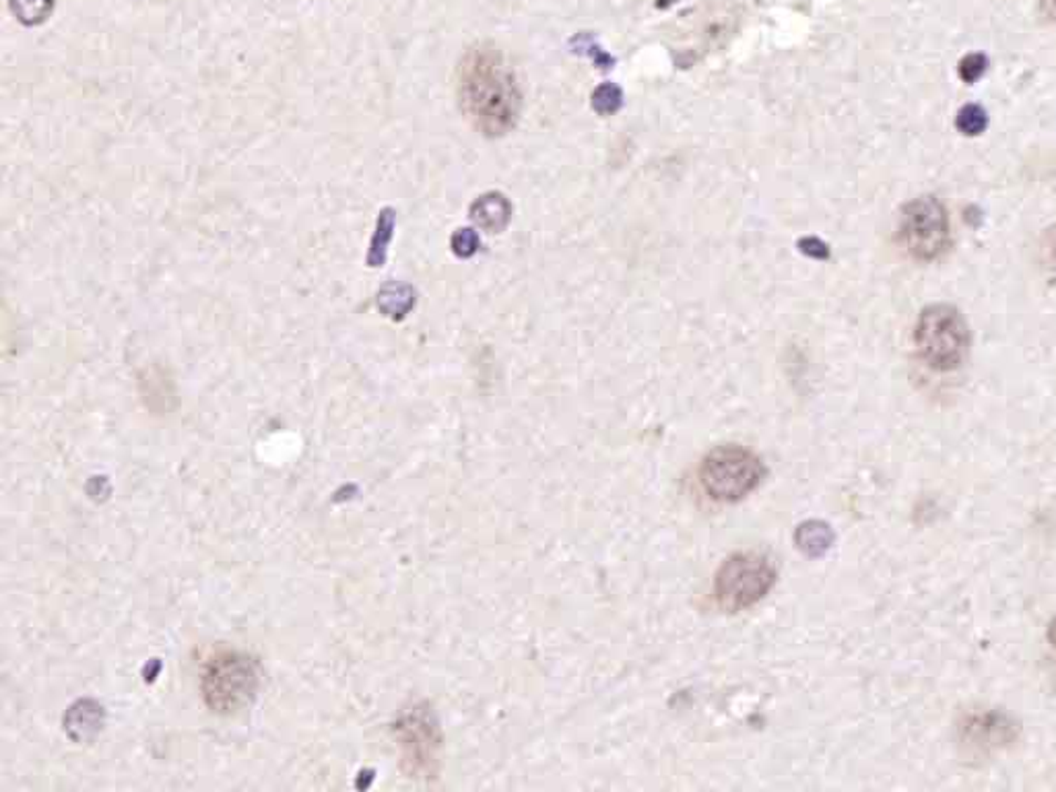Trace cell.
Here are the masks:
<instances>
[{
  "mask_svg": "<svg viewBox=\"0 0 1056 792\" xmlns=\"http://www.w3.org/2000/svg\"><path fill=\"white\" fill-rule=\"evenodd\" d=\"M1053 2H1055V4H1056V0H1053Z\"/></svg>",
  "mask_w": 1056,
  "mask_h": 792,
  "instance_id": "ac0fdd59",
  "label": "cell"
},
{
  "mask_svg": "<svg viewBox=\"0 0 1056 792\" xmlns=\"http://www.w3.org/2000/svg\"><path fill=\"white\" fill-rule=\"evenodd\" d=\"M776 572L760 553H736L720 565L714 594L722 609L741 611L760 603L774 586Z\"/></svg>",
  "mask_w": 1056,
  "mask_h": 792,
  "instance_id": "277c9868",
  "label": "cell"
},
{
  "mask_svg": "<svg viewBox=\"0 0 1056 792\" xmlns=\"http://www.w3.org/2000/svg\"><path fill=\"white\" fill-rule=\"evenodd\" d=\"M1048 638H1050V642H1053V646H1055V650H1056V617H1055V622L1050 624V632H1048Z\"/></svg>",
  "mask_w": 1056,
  "mask_h": 792,
  "instance_id": "e0dca14e",
  "label": "cell"
},
{
  "mask_svg": "<svg viewBox=\"0 0 1056 792\" xmlns=\"http://www.w3.org/2000/svg\"><path fill=\"white\" fill-rule=\"evenodd\" d=\"M965 731L976 746H1001L1005 739H1010V725L993 715L970 718Z\"/></svg>",
  "mask_w": 1056,
  "mask_h": 792,
  "instance_id": "ba28073f",
  "label": "cell"
},
{
  "mask_svg": "<svg viewBox=\"0 0 1056 792\" xmlns=\"http://www.w3.org/2000/svg\"><path fill=\"white\" fill-rule=\"evenodd\" d=\"M254 684V669L245 658L221 656L205 673V696L217 710L231 712L250 698Z\"/></svg>",
  "mask_w": 1056,
  "mask_h": 792,
  "instance_id": "8992f818",
  "label": "cell"
},
{
  "mask_svg": "<svg viewBox=\"0 0 1056 792\" xmlns=\"http://www.w3.org/2000/svg\"><path fill=\"white\" fill-rule=\"evenodd\" d=\"M452 248L459 257H471L475 254L477 248H479V238H477L475 231L471 229H459L457 236L452 238Z\"/></svg>",
  "mask_w": 1056,
  "mask_h": 792,
  "instance_id": "9a60e30c",
  "label": "cell"
},
{
  "mask_svg": "<svg viewBox=\"0 0 1056 792\" xmlns=\"http://www.w3.org/2000/svg\"><path fill=\"white\" fill-rule=\"evenodd\" d=\"M459 100L479 133L500 137L521 116V90L504 54L491 44L471 48L460 62Z\"/></svg>",
  "mask_w": 1056,
  "mask_h": 792,
  "instance_id": "6da1fadb",
  "label": "cell"
},
{
  "mask_svg": "<svg viewBox=\"0 0 1056 792\" xmlns=\"http://www.w3.org/2000/svg\"><path fill=\"white\" fill-rule=\"evenodd\" d=\"M914 338L927 366L948 372L964 364L970 335L962 314L950 305L927 308L920 314Z\"/></svg>",
  "mask_w": 1056,
  "mask_h": 792,
  "instance_id": "7a4b0ae2",
  "label": "cell"
},
{
  "mask_svg": "<svg viewBox=\"0 0 1056 792\" xmlns=\"http://www.w3.org/2000/svg\"><path fill=\"white\" fill-rule=\"evenodd\" d=\"M1048 254H1050V262H1053V267L1056 269V229L1053 231V236H1050V242H1048Z\"/></svg>",
  "mask_w": 1056,
  "mask_h": 792,
  "instance_id": "2e32d148",
  "label": "cell"
},
{
  "mask_svg": "<svg viewBox=\"0 0 1056 792\" xmlns=\"http://www.w3.org/2000/svg\"><path fill=\"white\" fill-rule=\"evenodd\" d=\"M984 71H986V59L982 54H968L964 61L960 62V76L965 83L979 81Z\"/></svg>",
  "mask_w": 1056,
  "mask_h": 792,
  "instance_id": "5bb4252c",
  "label": "cell"
},
{
  "mask_svg": "<svg viewBox=\"0 0 1056 792\" xmlns=\"http://www.w3.org/2000/svg\"><path fill=\"white\" fill-rule=\"evenodd\" d=\"M414 291L409 290L407 285H397V283L386 285L378 295V305L390 316L405 314L414 305Z\"/></svg>",
  "mask_w": 1056,
  "mask_h": 792,
  "instance_id": "30bf717a",
  "label": "cell"
},
{
  "mask_svg": "<svg viewBox=\"0 0 1056 792\" xmlns=\"http://www.w3.org/2000/svg\"><path fill=\"white\" fill-rule=\"evenodd\" d=\"M955 124H958V128H960L964 135H970V137H972V135H980V133L986 128V112L980 106L970 104V106H964L960 110Z\"/></svg>",
  "mask_w": 1056,
  "mask_h": 792,
  "instance_id": "7c38bea8",
  "label": "cell"
},
{
  "mask_svg": "<svg viewBox=\"0 0 1056 792\" xmlns=\"http://www.w3.org/2000/svg\"><path fill=\"white\" fill-rule=\"evenodd\" d=\"M834 536H832V531L827 529L826 524L822 522H807L798 529L796 533V543H798V549H803L807 555H822L826 553L829 545H832Z\"/></svg>",
  "mask_w": 1056,
  "mask_h": 792,
  "instance_id": "9c48e42d",
  "label": "cell"
},
{
  "mask_svg": "<svg viewBox=\"0 0 1056 792\" xmlns=\"http://www.w3.org/2000/svg\"><path fill=\"white\" fill-rule=\"evenodd\" d=\"M764 465L743 446H719L702 462L700 481L705 493L720 502H736L760 486Z\"/></svg>",
  "mask_w": 1056,
  "mask_h": 792,
  "instance_id": "3957f363",
  "label": "cell"
},
{
  "mask_svg": "<svg viewBox=\"0 0 1056 792\" xmlns=\"http://www.w3.org/2000/svg\"><path fill=\"white\" fill-rule=\"evenodd\" d=\"M393 223H395V217L390 211H384L378 219V231L374 236V242H372V250H369L368 262L372 267H378L384 262V252H386V244L390 240V231H393Z\"/></svg>",
  "mask_w": 1056,
  "mask_h": 792,
  "instance_id": "8fae6325",
  "label": "cell"
},
{
  "mask_svg": "<svg viewBox=\"0 0 1056 792\" xmlns=\"http://www.w3.org/2000/svg\"><path fill=\"white\" fill-rule=\"evenodd\" d=\"M621 104V92L615 85H603L595 93V107L603 114H611Z\"/></svg>",
  "mask_w": 1056,
  "mask_h": 792,
  "instance_id": "4fadbf2b",
  "label": "cell"
},
{
  "mask_svg": "<svg viewBox=\"0 0 1056 792\" xmlns=\"http://www.w3.org/2000/svg\"><path fill=\"white\" fill-rule=\"evenodd\" d=\"M900 242L914 259L933 260L950 242V217L933 197L917 198L903 209Z\"/></svg>",
  "mask_w": 1056,
  "mask_h": 792,
  "instance_id": "5b68a950",
  "label": "cell"
},
{
  "mask_svg": "<svg viewBox=\"0 0 1056 792\" xmlns=\"http://www.w3.org/2000/svg\"><path fill=\"white\" fill-rule=\"evenodd\" d=\"M471 215L481 228L500 231L510 219V205L502 195H485L473 205Z\"/></svg>",
  "mask_w": 1056,
  "mask_h": 792,
  "instance_id": "52a82bcc",
  "label": "cell"
}]
</instances>
